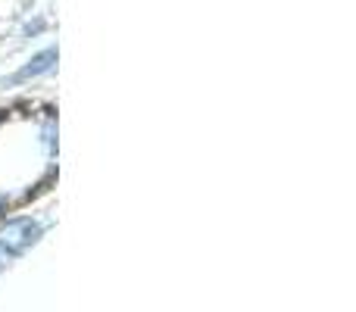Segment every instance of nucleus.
Returning <instances> with one entry per match:
<instances>
[{
	"mask_svg": "<svg viewBox=\"0 0 356 312\" xmlns=\"http://www.w3.org/2000/svg\"><path fill=\"white\" fill-rule=\"evenodd\" d=\"M0 269H3V259H0Z\"/></svg>",
	"mask_w": 356,
	"mask_h": 312,
	"instance_id": "3",
	"label": "nucleus"
},
{
	"mask_svg": "<svg viewBox=\"0 0 356 312\" xmlns=\"http://www.w3.org/2000/svg\"><path fill=\"white\" fill-rule=\"evenodd\" d=\"M54 63H56V50L50 47V50H44V54H38L25 69H19L16 75H10L3 85H19V81H29V79H35V75L47 72V69H54Z\"/></svg>",
	"mask_w": 356,
	"mask_h": 312,
	"instance_id": "2",
	"label": "nucleus"
},
{
	"mask_svg": "<svg viewBox=\"0 0 356 312\" xmlns=\"http://www.w3.org/2000/svg\"><path fill=\"white\" fill-rule=\"evenodd\" d=\"M38 238H41V225L35 219H13L6 225H0V250L6 253L29 250Z\"/></svg>",
	"mask_w": 356,
	"mask_h": 312,
	"instance_id": "1",
	"label": "nucleus"
}]
</instances>
